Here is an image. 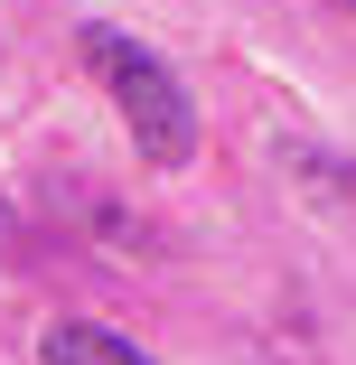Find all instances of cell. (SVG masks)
I'll use <instances>...</instances> for the list:
<instances>
[{
    "label": "cell",
    "instance_id": "cell-1",
    "mask_svg": "<svg viewBox=\"0 0 356 365\" xmlns=\"http://www.w3.org/2000/svg\"><path fill=\"white\" fill-rule=\"evenodd\" d=\"M85 66H94V85L113 94L141 169H188V150H197V103H188V85L169 76V56H151L141 38H122V29L94 19V29H85Z\"/></svg>",
    "mask_w": 356,
    "mask_h": 365
},
{
    "label": "cell",
    "instance_id": "cell-2",
    "mask_svg": "<svg viewBox=\"0 0 356 365\" xmlns=\"http://www.w3.org/2000/svg\"><path fill=\"white\" fill-rule=\"evenodd\" d=\"M38 365H151V356L131 337H113V328H94V319H56L38 337Z\"/></svg>",
    "mask_w": 356,
    "mask_h": 365
},
{
    "label": "cell",
    "instance_id": "cell-3",
    "mask_svg": "<svg viewBox=\"0 0 356 365\" xmlns=\"http://www.w3.org/2000/svg\"><path fill=\"white\" fill-rule=\"evenodd\" d=\"M0 235H10V206H0Z\"/></svg>",
    "mask_w": 356,
    "mask_h": 365
},
{
    "label": "cell",
    "instance_id": "cell-4",
    "mask_svg": "<svg viewBox=\"0 0 356 365\" xmlns=\"http://www.w3.org/2000/svg\"><path fill=\"white\" fill-rule=\"evenodd\" d=\"M337 10H347V19H356V0H337Z\"/></svg>",
    "mask_w": 356,
    "mask_h": 365
}]
</instances>
